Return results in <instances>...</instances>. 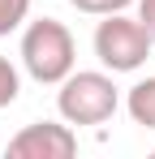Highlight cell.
Segmentation results:
<instances>
[{"label":"cell","mask_w":155,"mask_h":159,"mask_svg":"<svg viewBox=\"0 0 155 159\" xmlns=\"http://www.w3.org/2000/svg\"><path fill=\"white\" fill-rule=\"evenodd\" d=\"M30 17V0H0V39L26 26Z\"/></svg>","instance_id":"8992f818"},{"label":"cell","mask_w":155,"mask_h":159,"mask_svg":"<svg viewBox=\"0 0 155 159\" xmlns=\"http://www.w3.org/2000/svg\"><path fill=\"white\" fill-rule=\"evenodd\" d=\"M125 112L134 116V125L155 129V78H142V82H134V86H129Z\"/></svg>","instance_id":"5b68a950"},{"label":"cell","mask_w":155,"mask_h":159,"mask_svg":"<svg viewBox=\"0 0 155 159\" xmlns=\"http://www.w3.org/2000/svg\"><path fill=\"white\" fill-rule=\"evenodd\" d=\"M138 22L147 26V34H151V43H155V0H138Z\"/></svg>","instance_id":"9c48e42d"},{"label":"cell","mask_w":155,"mask_h":159,"mask_svg":"<svg viewBox=\"0 0 155 159\" xmlns=\"http://www.w3.org/2000/svg\"><path fill=\"white\" fill-rule=\"evenodd\" d=\"M22 69L39 86H60L78 69V43L65 22L56 17H35L22 30Z\"/></svg>","instance_id":"6da1fadb"},{"label":"cell","mask_w":155,"mask_h":159,"mask_svg":"<svg viewBox=\"0 0 155 159\" xmlns=\"http://www.w3.org/2000/svg\"><path fill=\"white\" fill-rule=\"evenodd\" d=\"M78 13H86V17H108V13H125L134 9L138 0H69Z\"/></svg>","instance_id":"ba28073f"},{"label":"cell","mask_w":155,"mask_h":159,"mask_svg":"<svg viewBox=\"0 0 155 159\" xmlns=\"http://www.w3.org/2000/svg\"><path fill=\"white\" fill-rule=\"evenodd\" d=\"M9 155L13 159H73L78 133L69 120H35L9 138Z\"/></svg>","instance_id":"277c9868"},{"label":"cell","mask_w":155,"mask_h":159,"mask_svg":"<svg viewBox=\"0 0 155 159\" xmlns=\"http://www.w3.org/2000/svg\"><path fill=\"white\" fill-rule=\"evenodd\" d=\"M121 107V90L103 69H73L56 90V112L69 125H103Z\"/></svg>","instance_id":"7a4b0ae2"},{"label":"cell","mask_w":155,"mask_h":159,"mask_svg":"<svg viewBox=\"0 0 155 159\" xmlns=\"http://www.w3.org/2000/svg\"><path fill=\"white\" fill-rule=\"evenodd\" d=\"M17 95H22V73L9 56H0V107L17 103Z\"/></svg>","instance_id":"52a82bcc"},{"label":"cell","mask_w":155,"mask_h":159,"mask_svg":"<svg viewBox=\"0 0 155 159\" xmlns=\"http://www.w3.org/2000/svg\"><path fill=\"white\" fill-rule=\"evenodd\" d=\"M95 56H99V65L108 73H138L142 65H147V56H151V34L147 26L138 22V13L129 17V13H108L99 26H95Z\"/></svg>","instance_id":"3957f363"}]
</instances>
